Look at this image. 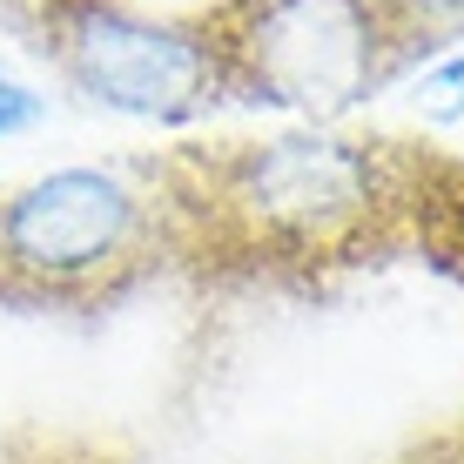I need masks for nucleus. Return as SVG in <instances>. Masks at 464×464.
Masks as SVG:
<instances>
[{
	"instance_id": "f257e3e1",
	"label": "nucleus",
	"mask_w": 464,
	"mask_h": 464,
	"mask_svg": "<svg viewBox=\"0 0 464 464\" xmlns=\"http://www.w3.org/2000/svg\"><path fill=\"white\" fill-rule=\"evenodd\" d=\"M162 188L182 222V249H229L256 263H324L383 243L424 202V169L391 141L276 135L175 155Z\"/></svg>"
},
{
	"instance_id": "f03ea898",
	"label": "nucleus",
	"mask_w": 464,
	"mask_h": 464,
	"mask_svg": "<svg viewBox=\"0 0 464 464\" xmlns=\"http://www.w3.org/2000/svg\"><path fill=\"white\" fill-rule=\"evenodd\" d=\"M182 256L162 175L54 169L0 196V296L94 303Z\"/></svg>"
},
{
	"instance_id": "7ed1b4c3",
	"label": "nucleus",
	"mask_w": 464,
	"mask_h": 464,
	"mask_svg": "<svg viewBox=\"0 0 464 464\" xmlns=\"http://www.w3.org/2000/svg\"><path fill=\"white\" fill-rule=\"evenodd\" d=\"M196 34L209 41L222 94L303 115L371 102L418 54L383 0H216Z\"/></svg>"
},
{
	"instance_id": "20e7f679",
	"label": "nucleus",
	"mask_w": 464,
	"mask_h": 464,
	"mask_svg": "<svg viewBox=\"0 0 464 464\" xmlns=\"http://www.w3.org/2000/svg\"><path fill=\"white\" fill-rule=\"evenodd\" d=\"M74 94L141 121H182L222 102L196 21H155L128 0H0Z\"/></svg>"
},
{
	"instance_id": "39448f33",
	"label": "nucleus",
	"mask_w": 464,
	"mask_h": 464,
	"mask_svg": "<svg viewBox=\"0 0 464 464\" xmlns=\"http://www.w3.org/2000/svg\"><path fill=\"white\" fill-rule=\"evenodd\" d=\"M383 7H391V21L404 27L411 47L444 41V34H458V27H464V0H383Z\"/></svg>"
},
{
	"instance_id": "423d86ee",
	"label": "nucleus",
	"mask_w": 464,
	"mask_h": 464,
	"mask_svg": "<svg viewBox=\"0 0 464 464\" xmlns=\"http://www.w3.org/2000/svg\"><path fill=\"white\" fill-rule=\"evenodd\" d=\"M27 121H41V94H27L7 68H0V135H14V128H27Z\"/></svg>"
},
{
	"instance_id": "0eeeda50",
	"label": "nucleus",
	"mask_w": 464,
	"mask_h": 464,
	"mask_svg": "<svg viewBox=\"0 0 464 464\" xmlns=\"http://www.w3.org/2000/svg\"><path fill=\"white\" fill-rule=\"evenodd\" d=\"M404 464H464V430L444 438V444H430V451H418V458H404Z\"/></svg>"
},
{
	"instance_id": "6e6552de",
	"label": "nucleus",
	"mask_w": 464,
	"mask_h": 464,
	"mask_svg": "<svg viewBox=\"0 0 464 464\" xmlns=\"http://www.w3.org/2000/svg\"><path fill=\"white\" fill-rule=\"evenodd\" d=\"M458 243H464V236H458Z\"/></svg>"
}]
</instances>
